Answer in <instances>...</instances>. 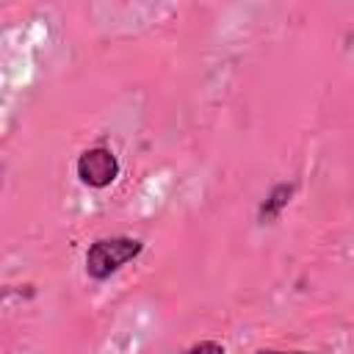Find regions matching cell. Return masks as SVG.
<instances>
[{"mask_svg":"<svg viewBox=\"0 0 354 354\" xmlns=\"http://www.w3.org/2000/svg\"><path fill=\"white\" fill-rule=\"evenodd\" d=\"M144 252V243L130 235H113V238H97L86 252V274L91 279H108L122 266L136 260Z\"/></svg>","mask_w":354,"mask_h":354,"instance_id":"6da1fadb","label":"cell"},{"mask_svg":"<svg viewBox=\"0 0 354 354\" xmlns=\"http://www.w3.org/2000/svg\"><path fill=\"white\" fill-rule=\"evenodd\" d=\"M75 171H77L83 185L108 188L119 177V160L108 147H91V149L80 152V158L75 163Z\"/></svg>","mask_w":354,"mask_h":354,"instance_id":"7a4b0ae2","label":"cell"},{"mask_svg":"<svg viewBox=\"0 0 354 354\" xmlns=\"http://www.w3.org/2000/svg\"><path fill=\"white\" fill-rule=\"evenodd\" d=\"M290 196H293V185H290V183L274 185L271 194L266 196V202L260 205V221H274V218H279V213L288 207Z\"/></svg>","mask_w":354,"mask_h":354,"instance_id":"3957f363","label":"cell"},{"mask_svg":"<svg viewBox=\"0 0 354 354\" xmlns=\"http://www.w3.org/2000/svg\"><path fill=\"white\" fill-rule=\"evenodd\" d=\"M183 354H224V346H221V343H216V340H202V343H196V346L185 348Z\"/></svg>","mask_w":354,"mask_h":354,"instance_id":"277c9868","label":"cell"},{"mask_svg":"<svg viewBox=\"0 0 354 354\" xmlns=\"http://www.w3.org/2000/svg\"><path fill=\"white\" fill-rule=\"evenodd\" d=\"M254 354H313V351H277V348H260Z\"/></svg>","mask_w":354,"mask_h":354,"instance_id":"5b68a950","label":"cell"}]
</instances>
